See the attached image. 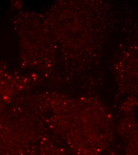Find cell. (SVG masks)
<instances>
[{
  "label": "cell",
  "mask_w": 138,
  "mask_h": 155,
  "mask_svg": "<svg viewBox=\"0 0 138 155\" xmlns=\"http://www.w3.org/2000/svg\"><path fill=\"white\" fill-rule=\"evenodd\" d=\"M125 155H138V135H132L128 138L125 148Z\"/></svg>",
  "instance_id": "1"
}]
</instances>
